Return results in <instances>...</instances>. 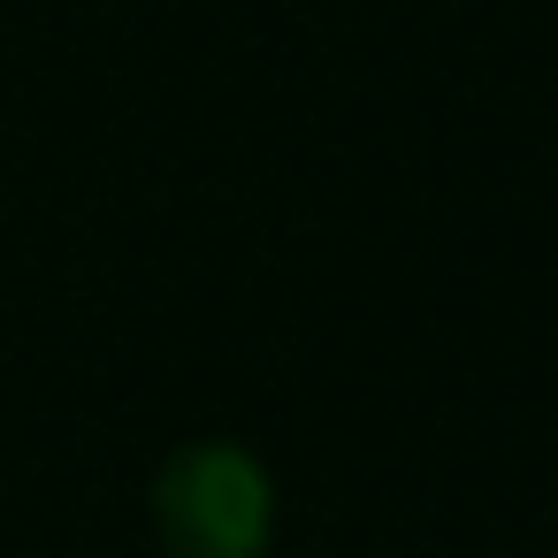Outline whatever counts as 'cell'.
I'll use <instances>...</instances> for the list:
<instances>
[{"label":"cell","instance_id":"cell-1","mask_svg":"<svg viewBox=\"0 0 558 558\" xmlns=\"http://www.w3.org/2000/svg\"><path fill=\"white\" fill-rule=\"evenodd\" d=\"M276 535V474L230 444L192 436L154 474V543L169 558H268Z\"/></svg>","mask_w":558,"mask_h":558}]
</instances>
